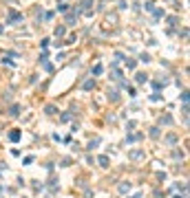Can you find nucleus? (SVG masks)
<instances>
[{"mask_svg": "<svg viewBox=\"0 0 190 198\" xmlns=\"http://www.w3.org/2000/svg\"><path fill=\"white\" fill-rule=\"evenodd\" d=\"M55 35H64V26H58V29H55Z\"/></svg>", "mask_w": 190, "mask_h": 198, "instance_id": "nucleus-4", "label": "nucleus"}, {"mask_svg": "<svg viewBox=\"0 0 190 198\" xmlns=\"http://www.w3.org/2000/svg\"><path fill=\"white\" fill-rule=\"evenodd\" d=\"M9 139H11V141H18V139H20V132H11Z\"/></svg>", "mask_w": 190, "mask_h": 198, "instance_id": "nucleus-3", "label": "nucleus"}, {"mask_svg": "<svg viewBox=\"0 0 190 198\" xmlns=\"http://www.w3.org/2000/svg\"><path fill=\"white\" fill-rule=\"evenodd\" d=\"M18 112H20V106H11V115L18 117Z\"/></svg>", "mask_w": 190, "mask_h": 198, "instance_id": "nucleus-2", "label": "nucleus"}, {"mask_svg": "<svg viewBox=\"0 0 190 198\" xmlns=\"http://www.w3.org/2000/svg\"><path fill=\"white\" fill-rule=\"evenodd\" d=\"M22 15L20 13H16V11H11V15H9V22H16V20H20Z\"/></svg>", "mask_w": 190, "mask_h": 198, "instance_id": "nucleus-1", "label": "nucleus"}, {"mask_svg": "<svg viewBox=\"0 0 190 198\" xmlns=\"http://www.w3.org/2000/svg\"><path fill=\"white\" fill-rule=\"evenodd\" d=\"M137 82H139V84L146 82V75H144V73H139V75H137Z\"/></svg>", "mask_w": 190, "mask_h": 198, "instance_id": "nucleus-5", "label": "nucleus"}]
</instances>
